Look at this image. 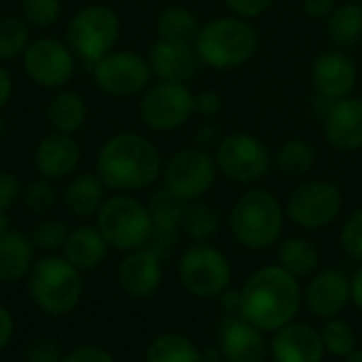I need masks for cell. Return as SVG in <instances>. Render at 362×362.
<instances>
[{"mask_svg": "<svg viewBox=\"0 0 362 362\" xmlns=\"http://www.w3.org/2000/svg\"><path fill=\"white\" fill-rule=\"evenodd\" d=\"M163 157L159 146L138 132L108 136L95 155V174L112 193H138L161 180Z\"/></svg>", "mask_w": 362, "mask_h": 362, "instance_id": "obj_1", "label": "cell"}, {"mask_svg": "<svg viewBox=\"0 0 362 362\" xmlns=\"http://www.w3.org/2000/svg\"><path fill=\"white\" fill-rule=\"evenodd\" d=\"M301 305V282L284 272L278 263H274L248 276L240 288L238 314L263 333L272 335L288 322L297 320Z\"/></svg>", "mask_w": 362, "mask_h": 362, "instance_id": "obj_2", "label": "cell"}, {"mask_svg": "<svg viewBox=\"0 0 362 362\" xmlns=\"http://www.w3.org/2000/svg\"><path fill=\"white\" fill-rule=\"evenodd\" d=\"M284 223V204L269 189L261 187L244 191L229 210V231L233 240L250 252H265L278 246Z\"/></svg>", "mask_w": 362, "mask_h": 362, "instance_id": "obj_3", "label": "cell"}, {"mask_svg": "<svg viewBox=\"0 0 362 362\" xmlns=\"http://www.w3.org/2000/svg\"><path fill=\"white\" fill-rule=\"evenodd\" d=\"M25 288L30 301L51 318L72 314L85 293L83 274L64 255L38 257L25 278Z\"/></svg>", "mask_w": 362, "mask_h": 362, "instance_id": "obj_4", "label": "cell"}, {"mask_svg": "<svg viewBox=\"0 0 362 362\" xmlns=\"http://www.w3.org/2000/svg\"><path fill=\"white\" fill-rule=\"evenodd\" d=\"M193 45L204 66L212 70H238L257 55L259 34L252 21L229 13L202 23Z\"/></svg>", "mask_w": 362, "mask_h": 362, "instance_id": "obj_5", "label": "cell"}, {"mask_svg": "<svg viewBox=\"0 0 362 362\" xmlns=\"http://www.w3.org/2000/svg\"><path fill=\"white\" fill-rule=\"evenodd\" d=\"M95 227L108 248L121 255L146 248L155 233L148 206L134 193H112L106 197L95 214Z\"/></svg>", "mask_w": 362, "mask_h": 362, "instance_id": "obj_6", "label": "cell"}, {"mask_svg": "<svg viewBox=\"0 0 362 362\" xmlns=\"http://www.w3.org/2000/svg\"><path fill=\"white\" fill-rule=\"evenodd\" d=\"M121 38V17L106 4H87L78 8L66 25V42L74 57L93 68L104 55L117 49Z\"/></svg>", "mask_w": 362, "mask_h": 362, "instance_id": "obj_7", "label": "cell"}, {"mask_svg": "<svg viewBox=\"0 0 362 362\" xmlns=\"http://www.w3.org/2000/svg\"><path fill=\"white\" fill-rule=\"evenodd\" d=\"M178 282L195 299L212 301L231 288L233 267L229 257L214 244H191L176 263Z\"/></svg>", "mask_w": 362, "mask_h": 362, "instance_id": "obj_8", "label": "cell"}, {"mask_svg": "<svg viewBox=\"0 0 362 362\" xmlns=\"http://www.w3.org/2000/svg\"><path fill=\"white\" fill-rule=\"evenodd\" d=\"M212 155L218 174L235 185H257L274 165V153L261 138L248 132L223 136Z\"/></svg>", "mask_w": 362, "mask_h": 362, "instance_id": "obj_9", "label": "cell"}, {"mask_svg": "<svg viewBox=\"0 0 362 362\" xmlns=\"http://www.w3.org/2000/svg\"><path fill=\"white\" fill-rule=\"evenodd\" d=\"M344 210V193L333 180L310 178L299 182L284 202L286 221L305 231L333 225Z\"/></svg>", "mask_w": 362, "mask_h": 362, "instance_id": "obj_10", "label": "cell"}, {"mask_svg": "<svg viewBox=\"0 0 362 362\" xmlns=\"http://www.w3.org/2000/svg\"><path fill=\"white\" fill-rule=\"evenodd\" d=\"M138 115L144 127L155 134L176 132L195 115V93L185 83L155 81L140 95Z\"/></svg>", "mask_w": 362, "mask_h": 362, "instance_id": "obj_11", "label": "cell"}, {"mask_svg": "<svg viewBox=\"0 0 362 362\" xmlns=\"http://www.w3.org/2000/svg\"><path fill=\"white\" fill-rule=\"evenodd\" d=\"M218 176L214 155L199 146H185L163 161L161 187L182 202L204 199Z\"/></svg>", "mask_w": 362, "mask_h": 362, "instance_id": "obj_12", "label": "cell"}, {"mask_svg": "<svg viewBox=\"0 0 362 362\" xmlns=\"http://www.w3.org/2000/svg\"><path fill=\"white\" fill-rule=\"evenodd\" d=\"M76 57L66 40L55 36L32 38L21 55L25 76L40 89L57 91L66 87L76 70Z\"/></svg>", "mask_w": 362, "mask_h": 362, "instance_id": "obj_13", "label": "cell"}, {"mask_svg": "<svg viewBox=\"0 0 362 362\" xmlns=\"http://www.w3.org/2000/svg\"><path fill=\"white\" fill-rule=\"evenodd\" d=\"M89 70L95 87L110 98L142 95L153 81L146 55L132 49H115Z\"/></svg>", "mask_w": 362, "mask_h": 362, "instance_id": "obj_14", "label": "cell"}, {"mask_svg": "<svg viewBox=\"0 0 362 362\" xmlns=\"http://www.w3.org/2000/svg\"><path fill=\"white\" fill-rule=\"evenodd\" d=\"M310 78L316 91V98L329 106L344 98H350L358 85V66L346 49H327L320 51L310 68Z\"/></svg>", "mask_w": 362, "mask_h": 362, "instance_id": "obj_15", "label": "cell"}, {"mask_svg": "<svg viewBox=\"0 0 362 362\" xmlns=\"http://www.w3.org/2000/svg\"><path fill=\"white\" fill-rule=\"evenodd\" d=\"M352 303V278L337 267L318 269L303 288V305L322 320L341 316Z\"/></svg>", "mask_w": 362, "mask_h": 362, "instance_id": "obj_16", "label": "cell"}, {"mask_svg": "<svg viewBox=\"0 0 362 362\" xmlns=\"http://www.w3.org/2000/svg\"><path fill=\"white\" fill-rule=\"evenodd\" d=\"M218 352L225 362H267V333L244 320L240 314H225L218 327Z\"/></svg>", "mask_w": 362, "mask_h": 362, "instance_id": "obj_17", "label": "cell"}, {"mask_svg": "<svg viewBox=\"0 0 362 362\" xmlns=\"http://www.w3.org/2000/svg\"><path fill=\"white\" fill-rule=\"evenodd\" d=\"M163 282V261L146 246L125 252L117 265L119 288L136 301L151 299Z\"/></svg>", "mask_w": 362, "mask_h": 362, "instance_id": "obj_18", "label": "cell"}, {"mask_svg": "<svg viewBox=\"0 0 362 362\" xmlns=\"http://www.w3.org/2000/svg\"><path fill=\"white\" fill-rule=\"evenodd\" d=\"M83 148L72 134L49 132L42 136L32 153V163L38 176L55 182L76 174L81 165Z\"/></svg>", "mask_w": 362, "mask_h": 362, "instance_id": "obj_19", "label": "cell"}, {"mask_svg": "<svg viewBox=\"0 0 362 362\" xmlns=\"http://www.w3.org/2000/svg\"><path fill=\"white\" fill-rule=\"evenodd\" d=\"M146 59L153 78L168 81V83H185V85H189L197 76L202 66V59L193 42L165 40V38H157L153 42Z\"/></svg>", "mask_w": 362, "mask_h": 362, "instance_id": "obj_20", "label": "cell"}, {"mask_svg": "<svg viewBox=\"0 0 362 362\" xmlns=\"http://www.w3.org/2000/svg\"><path fill=\"white\" fill-rule=\"evenodd\" d=\"M322 134L331 148L339 153L362 151V98L350 95L327 106Z\"/></svg>", "mask_w": 362, "mask_h": 362, "instance_id": "obj_21", "label": "cell"}, {"mask_svg": "<svg viewBox=\"0 0 362 362\" xmlns=\"http://www.w3.org/2000/svg\"><path fill=\"white\" fill-rule=\"evenodd\" d=\"M327 350L320 339V331L308 322L293 320L286 327L272 333L269 358L274 362H322Z\"/></svg>", "mask_w": 362, "mask_h": 362, "instance_id": "obj_22", "label": "cell"}, {"mask_svg": "<svg viewBox=\"0 0 362 362\" xmlns=\"http://www.w3.org/2000/svg\"><path fill=\"white\" fill-rule=\"evenodd\" d=\"M106 191L108 189L95 172H76L68 178L62 193V202L70 216L87 221L95 218V214L100 212L106 199Z\"/></svg>", "mask_w": 362, "mask_h": 362, "instance_id": "obj_23", "label": "cell"}, {"mask_svg": "<svg viewBox=\"0 0 362 362\" xmlns=\"http://www.w3.org/2000/svg\"><path fill=\"white\" fill-rule=\"evenodd\" d=\"M108 244L104 240V235L100 233V229L89 223H83L74 229H70V235L64 244V250L62 255L81 272V274H87V272H93L98 269L106 257H108Z\"/></svg>", "mask_w": 362, "mask_h": 362, "instance_id": "obj_24", "label": "cell"}, {"mask_svg": "<svg viewBox=\"0 0 362 362\" xmlns=\"http://www.w3.org/2000/svg\"><path fill=\"white\" fill-rule=\"evenodd\" d=\"M36 261V248L28 233L8 229L0 235V284L25 282Z\"/></svg>", "mask_w": 362, "mask_h": 362, "instance_id": "obj_25", "label": "cell"}, {"mask_svg": "<svg viewBox=\"0 0 362 362\" xmlns=\"http://www.w3.org/2000/svg\"><path fill=\"white\" fill-rule=\"evenodd\" d=\"M87 115L89 108L85 95L70 87H62L53 91L47 104V121L53 127V132L74 136L87 123Z\"/></svg>", "mask_w": 362, "mask_h": 362, "instance_id": "obj_26", "label": "cell"}, {"mask_svg": "<svg viewBox=\"0 0 362 362\" xmlns=\"http://www.w3.org/2000/svg\"><path fill=\"white\" fill-rule=\"evenodd\" d=\"M276 259H278V265L297 280L310 278L320 269V250L312 240L303 235L280 240Z\"/></svg>", "mask_w": 362, "mask_h": 362, "instance_id": "obj_27", "label": "cell"}, {"mask_svg": "<svg viewBox=\"0 0 362 362\" xmlns=\"http://www.w3.org/2000/svg\"><path fill=\"white\" fill-rule=\"evenodd\" d=\"M144 362H204V350L191 337L178 331H165L148 341Z\"/></svg>", "mask_w": 362, "mask_h": 362, "instance_id": "obj_28", "label": "cell"}, {"mask_svg": "<svg viewBox=\"0 0 362 362\" xmlns=\"http://www.w3.org/2000/svg\"><path fill=\"white\" fill-rule=\"evenodd\" d=\"M221 223L223 218L216 206H212L206 199H195V202H189L185 208L180 233L191 244H206L218 233Z\"/></svg>", "mask_w": 362, "mask_h": 362, "instance_id": "obj_29", "label": "cell"}, {"mask_svg": "<svg viewBox=\"0 0 362 362\" xmlns=\"http://www.w3.org/2000/svg\"><path fill=\"white\" fill-rule=\"evenodd\" d=\"M157 36L165 40H182V42H195L202 21L195 11H191L185 4H168L157 13L155 19Z\"/></svg>", "mask_w": 362, "mask_h": 362, "instance_id": "obj_30", "label": "cell"}, {"mask_svg": "<svg viewBox=\"0 0 362 362\" xmlns=\"http://www.w3.org/2000/svg\"><path fill=\"white\" fill-rule=\"evenodd\" d=\"M325 21L327 36L331 38L333 47L350 49L362 40V6L356 0L337 4Z\"/></svg>", "mask_w": 362, "mask_h": 362, "instance_id": "obj_31", "label": "cell"}, {"mask_svg": "<svg viewBox=\"0 0 362 362\" xmlns=\"http://www.w3.org/2000/svg\"><path fill=\"white\" fill-rule=\"evenodd\" d=\"M274 165L288 178H303L316 165V148L303 138H288L274 153Z\"/></svg>", "mask_w": 362, "mask_h": 362, "instance_id": "obj_32", "label": "cell"}, {"mask_svg": "<svg viewBox=\"0 0 362 362\" xmlns=\"http://www.w3.org/2000/svg\"><path fill=\"white\" fill-rule=\"evenodd\" d=\"M148 212L153 218L155 233H178L180 235V225H182V214L187 208V202L170 193L165 187H159L151 193L148 202Z\"/></svg>", "mask_w": 362, "mask_h": 362, "instance_id": "obj_33", "label": "cell"}, {"mask_svg": "<svg viewBox=\"0 0 362 362\" xmlns=\"http://www.w3.org/2000/svg\"><path fill=\"white\" fill-rule=\"evenodd\" d=\"M30 25L23 21L21 15L0 13V62L21 59L25 47L30 45Z\"/></svg>", "mask_w": 362, "mask_h": 362, "instance_id": "obj_34", "label": "cell"}, {"mask_svg": "<svg viewBox=\"0 0 362 362\" xmlns=\"http://www.w3.org/2000/svg\"><path fill=\"white\" fill-rule=\"evenodd\" d=\"M318 331H320V339H322L327 354L335 358H348L358 348V337H356L354 327L341 316L325 320Z\"/></svg>", "mask_w": 362, "mask_h": 362, "instance_id": "obj_35", "label": "cell"}, {"mask_svg": "<svg viewBox=\"0 0 362 362\" xmlns=\"http://www.w3.org/2000/svg\"><path fill=\"white\" fill-rule=\"evenodd\" d=\"M70 235V227L55 216H40L30 231V240L42 255H62L64 244Z\"/></svg>", "mask_w": 362, "mask_h": 362, "instance_id": "obj_36", "label": "cell"}, {"mask_svg": "<svg viewBox=\"0 0 362 362\" xmlns=\"http://www.w3.org/2000/svg\"><path fill=\"white\" fill-rule=\"evenodd\" d=\"M57 202V193L51 180L38 176L34 180H30L28 185H23L21 191V204L30 214L36 216H49V212L53 210Z\"/></svg>", "mask_w": 362, "mask_h": 362, "instance_id": "obj_37", "label": "cell"}, {"mask_svg": "<svg viewBox=\"0 0 362 362\" xmlns=\"http://www.w3.org/2000/svg\"><path fill=\"white\" fill-rule=\"evenodd\" d=\"M62 0H19V15L30 28L47 30L62 17Z\"/></svg>", "mask_w": 362, "mask_h": 362, "instance_id": "obj_38", "label": "cell"}, {"mask_svg": "<svg viewBox=\"0 0 362 362\" xmlns=\"http://www.w3.org/2000/svg\"><path fill=\"white\" fill-rule=\"evenodd\" d=\"M341 250L356 263L362 265V206L348 214L339 231Z\"/></svg>", "mask_w": 362, "mask_h": 362, "instance_id": "obj_39", "label": "cell"}, {"mask_svg": "<svg viewBox=\"0 0 362 362\" xmlns=\"http://www.w3.org/2000/svg\"><path fill=\"white\" fill-rule=\"evenodd\" d=\"M64 350L51 337H34L23 348V362H62Z\"/></svg>", "mask_w": 362, "mask_h": 362, "instance_id": "obj_40", "label": "cell"}, {"mask_svg": "<svg viewBox=\"0 0 362 362\" xmlns=\"http://www.w3.org/2000/svg\"><path fill=\"white\" fill-rule=\"evenodd\" d=\"M62 362H117L115 354L100 344H78L64 352Z\"/></svg>", "mask_w": 362, "mask_h": 362, "instance_id": "obj_41", "label": "cell"}, {"mask_svg": "<svg viewBox=\"0 0 362 362\" xmlns=\"http://www.w3.org/2000/svg\"><path fill=\"white\" fill-rule=\"evenodd\" d=\"M23 185L17 174L13 172H0V212L8 214L17 202H21Z\"/></svg>", "mask_w": 362, "mask_h": 362, "instance_id": "obj_42", "label": "cell"}, {"mask_svg": "<svg viewBox=\"0 0 362 362\" xmlns=\"http://www.w3.org/2000/svg\"><path fill=\"white\" fill-rule=\"evenodd\" d=\"M274 2L276 0H225L231 15L248 19V21L263 17L274 6Z\"/></svg>", "mask_w": 362, "mask_h": 362, "instance_id": "obj_43", "label": "cell"}, {"mask_svg": "<svg viewBox=\"0 0 362 362\" xmlns=\"http://www.w3.org/2000/svg\"><path fill=\"white\" fill-rule=\"evenodd\" d=\"M223 132L221 125L214 119H204L197 127H195V146L214 153V148L218 146V142L223 140Z\"/></svg>", "mask_w": 362, "mask_h": 362, "instance_id": "obj_44", "label": "cell"}, {"mask_svg": "<svg viewBox=\"0 0 362 362\" xmlns=\"http://www.w3.org/2000/svg\"><path fill=\"white\" fill-rule=\"evenodd\" d=\"M223 112V98L214 89H202L195 93V115L204 119H214Z\"/></svg>", "mask_w": 362, "mask_h": 362, "instance_id": "obj_45", "label": "cell"}, {"mask_svg": "<svg viewBox=\"0 0 362 362\" xmlns=\"http://www.w3.org/2000/svg\"><path fill=\"white\" fill-rule=\"evenodd\" d=\"M15 316L13 312L0 303V354L11 346L13 337H15Z\"/></svg>", "mask_w": 362, "mask_h": 362, "instance_id": "obj_46", "label": "cell"}, {"mask_svg": "<svg viewBox=\"0 0 362 362\" xmlns=\"http://www.w3.org/2000/svg\"><path fill=\"white\" fill-rule=\"evenodd\" d=\"M337 6V0H303V13L312 19H327Z\"/></svg>", "mask_w": 362, "mask_h": 362, "instance_id": "obj_47", "label": "cell"}, {"mask_svg": "<svg viewBox=\"0 0 362 362\" xmlns=\"http://www.w3.org/2000/svg\"><path fill=\"white\" fill-rule=\"evenodd\" d=\"M13 91H15L13 76H11V72H8V70L2 66V62H0V110L11 102Z\"/></svg>", "mask_w": 362, "mask_h": 362, "instance_id": "obj_48", "label": "cell"}, {"mask_svg": "<svg viewBox=\"0 0 362 362\" xmlns=\"http://www.w3.org/2000/svg\"><path fill=\"white\" fill-rule=\"evenodd\" d=\"M218 303H221L225 314H238L240 312V291H235V288L225 291L218 297Z\"/></svg>", "mask_w": 362, "mask_h": 362, "instance_id": "obj_49", "label": "cell"}, {"mask_svg": "<svg viewBox=\"0 0 362 362\" xmlns=\"http://www.w3.org/2000/svg\"><path fill=\"white\" fill-rule=\"evenodd\" d=\"M352 303L356 305L358 312H362V265L352 276Z\"/></svg>", "mask_w": 362, "mask_h": 362, "instance_id": "obj_50", "label": "cell"}, {"mask_svg": "<svg viewBox=\"0 0 362 362\" xmlns=\"http://www.w3.org/2000/svg\"><path fill=\"white\" fill-rule=\"evenodd\" d=\"M8 229H11V221H8V214L0 212V235H2V233H6Z\"/></svg>", "mask_w": 362, "mask_h": 362, "instance_id": "obj_51", "label": "cell"}, {"mask_svg": "<svg viewBox=\"0 0 362 362\" xmlns=\"http://www.w3.org/2000/svg\"><path fill=\"white\" fill-rule=\"evenodd\" d=\"M344 362H362V348H356L348 358H344Z\"/></svg>", "mask_w": 362, "mask_h": 362, "instance_id": "obj_52", "label": "cell"}, {"mask_svg": "<svg viewBox=\"0 0 362 362\" xmlns=\"http://www.w3.org/2000/svg\"><path fill=\"white\" fill-rule=\"evenodd\" d=\"M4 132H6V125H4V119L0 117V140L4 138Z\"/></svg>", "mask_w": 362, "mask_h": 362, "instance_id": "obj_53", "label": "cell"}, {"mask_svg": "<svg viewBox=\"0 0 362 362\" xmlns=\"http://www.w3.org/2000/svg\"><path fill=\"white\" fill-rule=\"evenodd\" d=\"M356 2H358V4H361V6H362V0H356Z\"/></svg>", "mask_w": 362, "mask_h": 362, "instance_id": "obj_54", "label": "cell"}, {"mask_svg": "<svg viewBox=\"0 0 362 362\" xmlns=\"http://www.w3.org/2000/svg\"><path fill=\"white\" fill-rule=\"evenodd\" d=\"M221 362H225V361H221Z\"/></svg>", "mask_w": 362, "mask_h": 362, "instance_id": "obj_55", "label": "cell"}]
</instances>
